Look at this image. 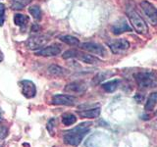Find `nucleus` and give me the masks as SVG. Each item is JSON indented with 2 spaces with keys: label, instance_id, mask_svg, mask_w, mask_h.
Instances as JSON below:
<instances>
[{
  "label": "nucleus",
  "instance_id": "nucleus-20",
  "mask_svg": "<svg viewBox=\"0 0 157 147\" xmlns=\"http://www.w3.org/2000/svg\"><path fill=\"white\" fill-rule=\"evenodd\" d=\"M33 0H11V8L13 10H22L31 3Z\"/></svg>",
  "mask_w": 157,
  "mask_h": 147
},
{
  "label": "nucleus",
  "instance_id": "nucleus-16",
  "mask_svg": "<svg viewBox=\"0 0 157 147\" xmlns=\"http://www.w3.org/2000/svg\"><path fill=\"white\" fill-rule=\"evenodd\" d=\"M29 22V19L28 16H25V15H23V14H15L14 23L16 26L20 27L22 29L27 28Z\"/></svg>",
  "mask_w": 157,
  "mask_h": 147
},
{
  "label": "nucleus",
  "instance_id": "nucleus-15",
  "mask_svg": "<svg viewBox=\"0 0 157 147\" xmlns=\"http://www.w3.org/2000/svg\"><path fill=\"white\" fill-rule=\"evenodd\" d=\"M157 103V92H151L148 95L144 105V110L147 112H150L154 109V107Z\"/></svg>",
  "mask_w": 157,
  "mask_h": 147
},
{
  "label": "nucleus",
  "instance_id": "nucleus-29",
  "mask_svg": "<svg viewBox=\"0 0 157 147\" xmlns=\"http://www.w3.org/2000/svg\"><path fill=\"white\" fill-rule=\"evenodd\" d=\"M2 121V114H1V112H0V122Z\"/></svg>",
  "mask_w": 157,
  "mask_h": 147
},
{
  "label": "nucleus",
  "instance_id": "nucleus-30",
  "mask_svg": "<svg viewBox=\"0 0 157 147\" xmlns=\"http://www.w3.org/2000/svg\"><path fill=\"white\" fill-rule=\"evenodd\" d=\"M155 115L157 116V110H156V112H155Z\"/></svg>",
  "mask_w": 157,
  "mask_h": 147
},
{
  "label": "nucleus",
  "instance_id": "nucleus-3",
  "mask_svg": "<svg viewBox=\"0 0 157 147\" xmlns=\"http://www.w3.org/2000/svg\"><path fill=\"white\" fill-rule=\"evenodd\" d=\"M134 78L141 88H151L157 85V77L151 72H139L134 75Z\"/></svg>",
  "mask_w": 157,
  "mask_h": 147
},
{
  "label": "nucleus",
  "instance_id": "nucleus-14",
  "mask_svg": "<svg viewBox=\"0 0 157 147\" xmlns=\"http://www.w3.org/2000/svg\"><path fill=\"white\" fill-rule=\"evenodd\" d=\"M76 59H78V60H80L86 64H90V65H94V64L100 63V60L98 58L94 57L93 55H90V54H86V53H82L80 51H78Z\"/></svg>",
  "mask_w": 157,
  "mask_h": 147
},
{
  "label": "nucleus",
  "instance_id": "nucleus-1",
  "mask_svg": "<svg viewBox=\"0 0 157 147\" xmlns=\"http://www.w3.org/2000/svg\"><path fill=\"white\" fill-rule=\"evenodd\" d=\"M90 126V122H85L78 125L75 127H73L72 130L66 131L63 137L64 142L71 146H78L83 139V137L88 134Z\"/></svg>",
  "mask_w": 157,
  "mask_h": 147
},
{
  "label": "nucleus",
  "instance_id": "nucleus-11",
  "mask_svg": "<svg viewBox=\"0 0 157 147\" xmlns=\"http://www.w3.org/2000/svg\"><path fill=\"white\" fill-rule=\"evenodd\" d=\"M61 53V47L57 45V44H53V45H49L44 48L39 49L37 51H34V54L36 56H42V57H53L57 56Z\"/></svg>",
  "mask_w": 157,
  "mask_h": 147
},
{
  "label": "nucleus",
  "instance_id": "nucleus-27",
  "mask_svg": "<svg viewBox=\"0 0 157 147\" xmlns=\"http://www.w3.org/2000/svg\"><path fill=\"white\" fill-rule=\"evenodd\" d=\"M8 132L9 131H8L7 127H5V126H1V127H0V140L6 138L7 135H8Z\"/></svg>",
  "mask_w": 157,
  "mask_h": 147
},
{
  "label": "nucleus",
  "instance_id": "nucleus-5",
  "mask_svg": "<svg viewBox=\"0 0 157 147\" xmlns=\"http://www.w3.org/2000/svg\"><path fill=\"white\" fill-rule=\"evenodd\" d=\"M20 90H21L22 94L28 98V99H32V98L36 97V85L29 80H23L18 82Z\"/></svg>",
  "mask_w": 157,
  "mask_h": 147
},
{
  "label": "nucleus",
  "instance_id": "nucleus-6",
  "mask_svg": "<svg viewBox=\"0 0 157 147\" xmlns=\"http://www.w3.org/2000/svg\"><path fill=\"white\" fill-rule=\"evenodd\" d=\"M87 89V85L85 81H72L65 86L64 88V91L67 93H70L72 95H80L83 94Z\"/></svg>",
  "mask_w": 157,
  "mask_h": 147
},
{
  "label": "nucleus",
  "instance_id": "nucleus-26",
  "mask_svg": "<svg viewBox=\"0 0 157 147\" xmlns=\"http://www.w3.org/2000/svg\"><path fill=\"white\" fill-rule=\"evenodd\" d=\"M55 125H56V119H51L47 123V130L50 132L51 134H54V127H55Z\"/></svg>",
  "mask_w": 157,
  "mask_h": 147
},
{
  "label": "nucleus",
  "instance_id": "nucleus-12",
  "mask_svg": "<svg viewBox=\"0 0 157 147\" xmlns=\"http://www.w3.org/2000/svg\"><path fill=\"white\" fill-rule=\"evenodd\" d=\"M100 113H101L100 108L96 107V108H92V109L78 111V115L81 118H86V119H96V118L99 117Z\"/></svg>",
  "mask_w": 157,
  "mask_h": 147
},
{
  "label": "nucleus",
  "instance_id": "nucleus-13",
  "mask_svg": "<svg viewBox=\"0 0 157 147\" xmlns=\"http://www.w3.org/2000/svg\"><path fill=\"white\" fill-rule=\"evenodd\" d=\"M131 31H132V28L131 26H129V24L126 21H120L114 24L112 27V32L114 34H121L123 32H131Z\"/></svg>",
  "mask_w": 157,
  "mask_h": 147
},
{
  "label": "nucleus",
  "instance_id": "nucleus-25",
  "mask_svg": "<svg viewBox=\"0 0 157 147\" xmlns=\"http://www.w3.org/2000/svg\"><path fill=\"white\" fill-rule=\"evenodd\" d=\"M5 21V5L0 3V27L4 24Z\"/></svg>",
  "mask_w": 157,
  "mask_h": 147
},
{
  "label": "nucleus",
  "instance_id": "nucleus-23",
  "mask_svg": "<svg viewBox=\"0 0 157 147\" xmlns=\"http://www.w3.org/2000/svg\"><path fill=\"white\" fill-rule=\"evenodd\" d=\"M113 75L112 73H108V72H101V73H98L97 75L93 77V83L94 85H99V83H101L102 81H104L106 78H108L109 77H111Z\"/></svg>",
  "mask_w": 157,
  "mask_h": 147
},
{
  "label": "nucleus",
  "instance_id": "nucleus-4",
  "mask_svg": "<svg viewBox=\"0 0 157 147\" xmlns=\"http://www.w3.org/2000/svg\"><path fill=\"white\" fill-rule=\"evenodd\" d=\"M50 40L49 36L46 34H36L32 37H29L27 41V46L29 49H32L33 51H37L41 49Z\"/></svg>",
  "mask_w": 157,
  "mask_h": 147
},
{
  "label": "nucleus",
  "instance_id": "nucleus-10",
  "mask_svg": "<svg viewBox=\"0 0 157 147\" xmlns=\"http://www.w3.org/2000/svg\"><path fill=\"white\" fill-rule=\"evenodd\" d=\"M53 105H63V106H73L77 103V98L73 95L68 94H56L52 97Z\"/></svg>",
  "mask_w": 157,
  "mask_h": 147
},
{
  "label": "nucleus",
  "instance_id": "nucleus-7",
  "mask_svg": "<svg viewBox=\"0 0 157 147\" xmlns=\"http://www.w3.org/2000/svg\"><path fill=\"white\" fill-rule=\"evenodd\" d=\"M110 50L113 54H122L130 48V42L124 38H118L108 43Z\"/></svg>",
  "mask_w": 157,
  "mask_h": 147
},
{
  "label": "nucleus",
  "instance_id": "nucleus-24",
  "mask_svg": "<svg viewBox=\"0 0 157 147\" xmlns=\"http://www.w3.org/2000/svg\"><path fill=\"white\" fill-rule=\"evenodd\" d=\"M78 51L76 50V49H73V50H68L66 52L63 53V59H71V58H76L77 55H78Z\"/></svg>",
  "mask_w": 157,
  "mask_h": 147
},
{
  "label": "nucleus",
  "instance_id": "nucleus-8",
  "mask_svg": "<svg viewBox=\"0 0 157 147\" xmlns=\"http://www.w3.org/2000/svg\"><path fill=\"white\" fill-rule=\"evenodd\" d=\"M140 8L148 19V21L152 24H157V8L146 0L140 3Z\"/></svg>",
  "mask_w": 157,
  "mask_h": 147
},
{
  "label": "nucleus",
  "instance_id": "nucleus-22",
  "mask_svg": "<svg viewBox=\"0 0 157 147\" xmlns=\"http://www.w3.org/2000/svg\"><path fill=\"white\" fill-rule=\"evenodd\" d=\"M29 12L33 17V19L36 20V21H40V20H41L42 12H41L40 8H39L37 5H33V6L29 7Z\"/></svg>",
  "mask_w": 157,
  "mask_h": 147
},
{
  "label": "nucleus",
  "instance_id": "nucleus-2",
  "mask_svg": "<svg viewBox=\"0 0 157 147\" xmlns=\"http://www.w3.org/2000/svg\"><path fill=\"white\" fill-rule=\"evenodd\" d=\"M127 16L129 18L130 23L136 32L140 34V36H146L147 32H148V27H147L146 22L141 18L140 15L135 11L134 9H129L127 11Z\"/></svg>",
  "mask_w": 157,
  "mask_h": 147
},
{
  "label": "nucleus",
  "instance_id": "nucleus-21",
  "mask_svg": "<svg viewBox=\"0 0 157 147\" xmlns=\"http://www.w3.org/2000/svg\"><path fill=\"white\" fill-rule=\"evenodd\" d=\"M77 122V117L71 113H65L62 115V123L65 126H72Z\"/></svg>",
  "mask_w": 157,
  "mask_h": 147
},
{
  "label": "nucleus",
  "instance_id": "nucleus-18",
  "mask_svg": "<svg viewBox=\"0 0 157 147\" xmlns=\"http://www.w3.org/2000/svg\"><path fill=\"white\" fill-rule=\"evenodd\" d=\"M120 85V81L119 80H112V81H106L102 85V88L104 89L106 92H114L118 86Z\"/></svg>",
  "mask_w": 157,
  "mask_h": 147
},
{
  "label": "nucleus",
  "instance_id": "nucleus-17",
  "mask_svg": "<svg viewBox=\"0 0 157 147\" xmlns=\"http://www.w3.org/2000/svg\"><path fill=\"white\" fill-rule=\"evenodd\" d=\"M48 73L54 77H61L66 76L68 72H67L66 69H64V68L58 66V65H51L48 68Z\"/></svg>",
  "mask_w": 157,
  "mask_h": 147
},
{
  "label": "nucleus",
  "instance_id": "nucleus-19",
  "mask_svg": "<svg viewBox=\"0 0 157 147\" xmlns=\"http://www.w3.org/2000/svg\"><path fill=\"white\" fill-rule=\"evenodd\" d=\"M59 39H60L62 42L66 43L70 46H78L80 45V40L73 36H61L60 37H59Z\"/></svg>",
  "mask_w": 157,
  "mask_h": 147
},
{
  "label": "nucleus",
  "instance_id": "nucleus-9",
  "mask_svg": "<svg viewBox=\"0 0 157 147\" xmlns=\"http://www.w3.org/2000/svg\"><path fill=\"white\" fill-rule=\"evenodd\" d=\"M81 48L86 52H90L91 54L99 56H106L107 51L105 47H103L101 44H98L95 42H85L81 44Z\"/></svg>",
  "mask_w": 157,
  "mask_h": 147
},
{
  "label": "nucleus",
  "instance_id": "nucleus-28",
  "mask_svg": "<svg viewBox=\"0 0 157 147\" xmlns=\"http://www.w3.org/2000/svg\"><path fill=\"white\" fill-rule=\"evenodd\" d=\"M4 59V55H3V52L0 50V62H2Z\"/></svg>",
  "mask_w": 157,
  "mask_h": 147
}]
</instances>
